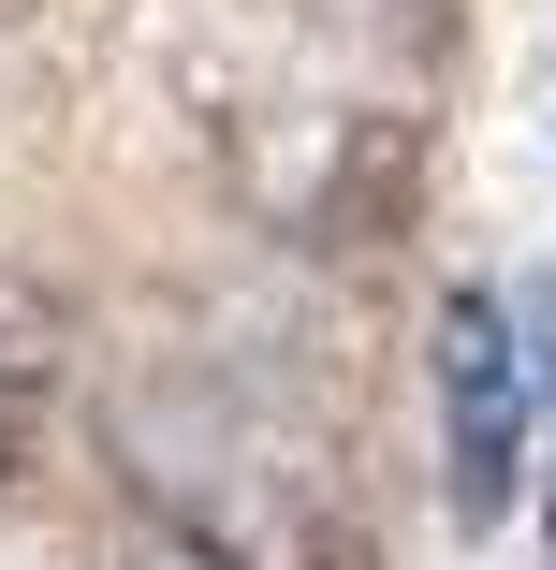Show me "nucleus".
Wrapping results in <instances>:
<instances>
[{
    "mask_svg": "<svg viewBox=\"0 0 556 570\" xmlns=\"http://www.w3.org/2000/svg\"><path fill=\"white\" fill-rule=\"evenodd\" d=\"M425 410H439V512L498 527L527 498V352H513V307L455 293L425 336Z\"/></svg>",
    "mask_w": 556,
    "mask_h": 570,
    "instance_id": "obj_1",
    "label": "nucleus"
},
{
    "mask_svg": "<svg viewBox=\"0 0 556 570\" xmlns=\"http://www.w3.org/2000/svg\"><path fill=\"white\" fill-rule=\"evenodd\" d=\"M527 322H542V381H556V293H527Z\"/></svg>",
    "mask_w": 556,
    "mask_h": 570,
    "instance_id": "obj_2",
    "label": "nucleus"
},
{
    "mask_svg": "<svg viewBox=\"0 0 556 570\" xmlns=\"http://www.w3.org/2000/svg\"><path fill=\"white\" fill-rule=\"evenodd\" d=\"M0 453H16V352H0Z\"/></svg>",
    "mask_w": 556,
    "mask_h": 570,
    "instance_id": "obj_3",
    "label": "nucleus"
}]
</instances>
